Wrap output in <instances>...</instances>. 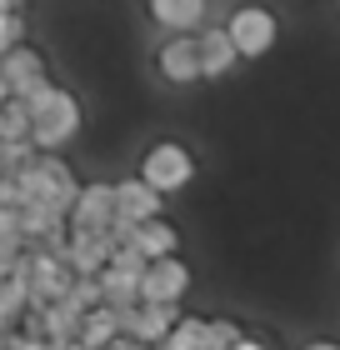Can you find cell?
<instances>
[{"label": "cell", "mask_w": 340, "mask_h": 350, "mask_svg": "<svg viewBox=\"0 0 340 350\" xmlns=\"http://www.w3.org/2000/svg\"><path fill=\"white\" fill-rule=\"evenodd\" d=\"M30 120H36V150L40 155H66V146H75L80 131H86V105L70 85H45L40 95H30Z\"/></svg>", "instance_id": "6da1fadb"}, {"label": "cell", "mask_w": 340, "mask_h": 350, "mask_svg": "<svg viewBox=\"0 0 340 350\" xmlns=\"http://www.w3.org/2000/svg\"><path fill=\"white\" fill-rule=\"evenodd\" d=\"M135 175L170 200V196H185V190L200 180V161H196V150H190L185 140H170L166 135V140H151V146L140 150Z\"/></svg>", "instance_id": "7a4b0ae2"}, {"label": "cell", "mask_w": 340, "mask_h": 350, "mask_svg": "<svg viewBox=\"0 0 340 350\" xmlns=\"http://www.w3.org/2000/svg\"><path fill=\"white\" fill-rule=\"evenodd\" d=\"M225 36H231L240 66H246V60H265L275 45H280V15L270 5H235L225 15Z\"/></svg>", "instance_id": "3957f363"}, {"label": "cell", "mask_w": 340, "mask_h": 350, "mask_svg": "<svg viewBox=\"0 0 340 350\" xmlns=\"http://www.w3.org/2000/svg\"><path fill=\"white\" fill-rule=\"evenodd\" d=\"M155 75L175 90L205 85V66H200V40L196 36H166L155 45Z\"/></svg>", "instance_id": "277c9868"}, {"label": "cell", "mask_w": 340, "mask_h": 350, "mask_svg": "<svg viewBox=\"0 0 340 350\" xmlns=\"http://www.w3.org/2000/svg\"><path fill=\"white\" fill-rule=\"evenodd\" d=\"M0 81H5V90L15 95V100H30V95H40L45 85H51V60H45V51L30 40V45H21V51L0 55Z\"/></svg>", "instance_id": "5b68a950"}, {"label": "cell", "mask_w": 340, "mask_h": 350, "mask_svg": "<svg viewBox=\"0 0 340 350\" xmlns=\"http://www.w3.org/2000/svg\"><path fill=\"white\" fill-rule=\"evenodd\" d=\"M196 285V265L185 256H170V260H155L145 270V285H140V306H181Z\"/></svg>", "instance_id": "8992f818"}, {"label": "cell", "mask_w": 340, "mask_h": 350, "mask_svg": "<svg viewBox=\"0 0 340 350\" xmlns=\"http://www.w3.org/2000/svg\"><path fill=\"white\" fill-rule=\"evenodd\" d=\"M120 220L116 205V180H86L80 185V200L70 211V230H90V235H110Z\"/></svg>", "instance_id": "52a82bcc"}, {"label": "cell", "mask_w": 340, "mask_h": 350, "mask_svg": "<svg viewBox=\"0 0 340 350\" xmlns=\"http://www.w3.org/2000/svg\"><path fill=\"white\" fill-rule=\"evenodd\" d=\"M155 30H166V36H200L210 25V5L205 0H151L145 5Z\"/></svg>", "instance_id": "ba28073f"}, {"label": "cell", "mask_w": 340, "mask_h": 350, "mask_svg": "<svg viewBox=\"0 0 340 350\" xmlns=\"http://www.w3.org/2000/svg\"><path fill=\"white\" fill-rule=\"evenodd\" d=\"M116 205L125 226H151V220H166V196L151 190L140 175H120L116 180Z\"/></svg>", "instance_id": "9c48e42d"}, {"label": "cell", "mask_w": 340, "mask_h": 350, "mask_svg": "<svg viewBox=\"0 0 340 350\" xmlns=\"http://www.w3.org/2000/svg\"><path fill=\"white\" fill-rule=\"evenodd\" d=\"M200 66H205V85H220V81H231V75L240 70V55H235V45L231 36H225V21H210L200 30Z\"/></svg>", "instance_id": "30bf717a"}, {"label": "cell", "mask_w": 340, "mask_h": 350, "mask_svg": "<svg viewBox=\"0 0 340 350\" xmlns=\"http://www.w3.org/2000/svg\"><path fill=\"white\" fill-rule=\"evenodd\" d=\"M110 241L105 235H90V230H70V245L60 250V260H66L75 275H105V265H110Z\"/></svg>", "instance_id": "8fae6325"}, {"label": "cell", "mask_w": 340, "mask_h": 350, "mask_svg": "<svg viewBox=\"0 0 340 350\" xmlns=\"http://www.w3.org/2000/svg\"><path fill=\"white\" fill-rule=\"evenodd\" d=\"M135 250L145 260H170V256H181V230L170 226V220H151V226H140L135 230Z\"/></svg>", "instance_id": "7c38bea8"}, {"label": "cell", "mask_w": 340, "mask_h": 350, "mask_svg": "<svg viewBox=\"0 0 340 350\" xmlns=\"http://www.w3.org/2000/svg\"><path fill=\"white\" fill-rule=\"evenodd\" d=\"M36 135V120H30V105L25 100H10L0 110V146H21V140Z\"/></svg>", "instance_id": "4fadbf2b"}, {"label": "cell", "mask_w": 340, "mask_h": 350, "mask_svg": "<svg viewBox=\"0 0 340 350\" xmlns=\"http://www.w3.org/2000/svg\"><path fill=\"white\" fill-rule=\"evenodd\" d=\"M40 161L36 140H21V146H0V180H21V175Z\"/></svg>", "instance_id": "5bb4252c"}, {"label": "cell", "mask_w": 340, "mask_h": 350, "mask_svg": "<svg viewBox=\"0 0 340 350\" xmlns=\"http://www.w3.org/2000/svg\"><path fill=\"white\" fill-rule=\"evenodd\" d=\"M250 330L235 321V315H210V330H205V350H235Z\"/></svg>", "instance_id": "9a60e30c"}, {"label": "cell", "mask_w": 340, "mask_h": 350, "mask_svg": "<svg viewBox=\"0 0 340 350\" xmlns=\"http://www.w3.org/2000/svg\"><path fill=\"white\" fill-rule=\"evenodd\" d=\"M205 330H210V315H185L160 350H205Z\"/></svg>", "instance_id": "2e32d148"}, {"label": "cell", "mask_w": 340, "mask_h": 350, "mask_svg": "<svg viewBox=\"0 0 340 350\" xmlns=\"http://www.w3.org/2000/svg\"><path fill=\"white\" fill-rule=\"evenodd\" d=\"M300 350H340V340H330V336H315V340H305Z\"/></svg>", "instance_id": "e0dca14e"}, {"label": "cell", "mask_w": 340, "mask_h": 350, "mask_svg": "<svg viewBox=\"0 0 340 350\" xmlns=\"http://www.w3.org/2000/svg\"><path fill=\"white\" fill-rule=\"evenodd\" d=\"M235 350H275V345H265V340H261V336H246V340H240V345H235Z\"/></svg>", "instance_id": "ac0fdd59"}, {"label": "cell", "mask_w": 340, "mask_h": 350, "mask_svg": "<svg viewBox=\"0 0 340 350\" xmlns=\"http://www.w3.org/2000/svg\"><path fill=\"white\" fill-rule=\"evenodd\" d=\"M10 100H15V95H10V90H5V81H0V110H5V105H10Z\"/></svg>", "instance_id": "d6986e66"}, {"label": "cell", "mask_w": 340, "mask_h": 350, "mask_svg": "<svg viewBox=\"0 0 340 350\" xmlns=\"http://www.w3.org/2000/svg\"><path fill=\"white\" fill-rule=\"evenodd\" d=\"M125 350H151V345H135V340H131V345H125Z\"/></svg>", "instance_id": "ffe728a7"}, {"label": "cell", "mask_w": 340, "mask_h": 350, "mask_svg": "<svg viewBox=\"0 0 340 350\" xmlns=\"http://www.w3.org/2000/svg\"><path fill=\"white\" fill-rule=\"evenodd\" d=\"M335 10H340V5H335Z\"/></svg>", "instance_id": "44dd1931"}]
</instances>
